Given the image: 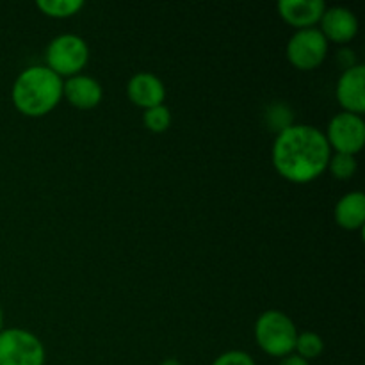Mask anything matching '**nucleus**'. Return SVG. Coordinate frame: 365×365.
Listing matches in <instances>:
<instances>
[{
  "label": "nucleus",
  "mask_w": 365,
  "mask_h": 365,
  "mask_svg": "<svg viewBox=\"0 0 365 365\" xmlns=\"http://www.w3.org/2000/svg\"><path fill=\"white\" fill-rule=\"evenodd\" d=\"M330 155L327 138L312 125H291L277 135L273 145L274 170L294 184H307L321 177Z\"/></svg>",
  "instance_id": "obj_1"
},
{
  "label": "nucleus",
  "mask_w": 365,
  "mask_h": 365,
  "mask_svg": "<svg viewBox=\"0 0 365 365\" xmlns=\"http://www.w3.org/2000/svg\"><path fill=\"white\" fill-rule=\"evenodd\" d=\"M63 78L46 66H31L13 84L14 107L29 118H39L56 109L63 98Z\"/></svg>",
  "instance_id": "obj_2"
},
{
  "label": "nucleus",
  "mask_w": 365,
  "mask_h": 365,
  "mask_svg": "<svg viewBox=\"0 0 365 365\" xmlns=\"http://www.w3.org/2000/svg\"><path fill=\"white\" fill-rule=\"evenodd\" d=\"M298 330L287 314L280 310H266L255 323V339L259 348L271 356H284L294 353Z\"/></svg>",
  "instance_id": "obj_3"
},
{
  "label": "nucleus",
  "mask_w": 365,
  "mask_h": 365,
  "mask_svg": "<svg viewBox=\"0 0 365 365\" xmlns=\"http://www.w3.org/2000/svg\"><path fill=\"white\" fill-rule=\"evenodd\" d=\"M46 68L61 78L78 75L89 59L88 43L77 34H61L46 46Z\"/></svg>",
  "instance_id": "obj_4"
},
{
  "label": "nucleus",
  "mask_w": 365,
  "mask_h": 365,
  "mask_svg": "<svg viewBox=\"0 0 365 365\" xmlns=\"http://www.w3.org/2000/svg\"><path fill=\"white\" fill-rule=\"evenodd\" d=\"M0 365H45V348L31 331L21 328L2 330Z\"/></svg>",
  "instance_id": "obj_5"
},
{
  "label": "nucleus",
  "mask_w": 365,
  "mask_h": 365,
  "mask_svg": "<svg viewBox=\"0 0 365 365\" xmlns=\"http://www.w3.org/2000/svg\"><path fill=\"white\" fill-rule=\"evenodd\" d=\"M328 53V41L319 29L310 27L296 31L287 43V59L294 68L310 71L323 64Z\"/></svg>",
  "instance_id": "obj_6"
},
{
  "label": "nucleus",
  "mask_w": 365,
  "mask_h": 365,
  "mask_svg": "<svg viewBox=\"0 0 365 365\" xmlns=\"http://www.w3.org/2000/svg\"><path fill=\"white\" fill-rule=\"evenodd\" d=\"M324 138L330 150H335V153L355 155L364 148L365 143V123L362 116L344 110L335 114L328 123Z\"/></svg>",
  "instance_id": "obj_7"
},
{
  "label": "nucleus",
  "mask_w": 365,
  "mask_h": 365,
  "mask_svg": "<svg viewBox=\"0 0 365 365\" xmlns=\"http://www.w3.org/2000/svg\"><path fill=\"white\" fill-rule=\"evenodd\" d=\"M337 100L344 113L362 114L365 110V68L355 64L342 71L337 82Z\"/></svg>",
  "instance_id": "obj_8"
},
{
  "label": "nucleus",
  "mask_w": 365,
  "mask_h": 365,
  "mask_svg": "<svg viewBox=\"0 0 365 365\" xmlns=\"http://www.w3.org/2000/svg\"><path fill=\"white\" fill-rule=\"evenodd\" d=\"M321 34L328 43H349L359 32V20L355 13L346 7H330L319 20Z\"/></svg>",
  "instance_id": "obj_9"
},
{
  "label": "nucleus",
  "mask_w": 365,
  "mask_h": 365,
  "mask_svg": "<svg viewBox=\"0 0 365 365\" xmlns=\"http://www.w3.org/2000/svg\"><path fill=\"white\" fill-rule=\"evenodd\" d=\"M127 95L134 106L143 109H152V107L163 106L166 98V88L163 81L152 73H135L127 84Z\"/></svg>",
  "instance_id": "obj_10"
},
{
  "label": "nucleus",
  "mask_w": 365,
  "mask_h": 365,
  "mask_svg": "<svg viewBox=\"0 0 365 365\" xmlns=\"http://www.w3.org/2000/svg\"><path fill=\"white\" fill-rule=\"evenodd\" d=\"M277 9L289 25L302 31L319 24L327 6L323 0H280Z\"/></svg>",
  "instance_id": "obj_11"
},
{
  "label": "nucleus",
  "mask_w": 365,
  "mask_h": 365,
  "mask_svg": "<svg viewBox=\"0 0 365 365\" xmlns=\"http://www.w3.org/2000/svg\"><path fill=\"white\" fill-rule=\"evenodd\" d=\"M63 96L77 109H93L102 102L103 89L89 75H73L63 82Z\"/></svg>",
  "instance_id": "obj_12"
},
{
  "label": "nucleus",
  "mask_w": 365,
  "mask_h": 365,
  "mask_svg": "<svg viewBox=\"0 0 365 365\" xmlns=\"http://www.w3.org/2000/svg\"><path fill=\"white\" fill-rule=\"evenodd\" d=\"M335 221L344 230H360L365 221L364 192L353 191L342 196L335 205Z\"/></svg>",
  "instance_id": "obj_13"
},
{
  "label": "nucleus",
  "mask_w": 365,
  "mask_h": 365,
  "mask_svg": "<svg viewBox=\"0 0 365 365\" xmlns=\"http://www.w3.org/2000/svg\"><path fill=\"white\" fill-rule=\"evenodd\" d=\"M36 7L50 18H70L84 7L82 0H38Z\"/></svg>",
  "instance_id": "obj_14"
},
{
  "label": "nucleus",
  "mask_w": 365,
  "mask_h": 365,
  "mask_svg": "<svg viewBox=\"0 0 365 365\" xmlns=\"http://www.w3.org/2000/svg\"><path fill=\"white\" fill-rule=\"evenodd\" d=\"M264 120H266L269 130H273L277 135L280 134L282 130L291 127V125H294V121H292V110L289 109L285 103H280V102L267 106L266 114H264Z\"/></svg>",
  "instance_id": "obj_15"
},
{
  "label": "nucleus",
  "mask_w": 365,
  "mask_h": 365,
  "mask_svg": "<svg viewBox=\"0 0 365 365\" xmlns=\"http://www.w3.org/2000/svg\"><path fill=\"white\" fill-rule=\"evenodd\" d=\"M324 349V342L323 339L319 337L317 334L314 331H303V334H298L296 337V346H294V351L296 355L302 356L303 360H314L323 353Z\"/></svg>",
  "instance_id": "obj_16"
},
{
  "label": "nucleus",
  "mask_w": 365,
  "mask_h": 365,
  "mask_svg": "<svg viewBox=\"0 0 365 365\" xmlns=\"http://www.w3.org/2000/svg\"><path fill=\"white\" fill-rule=\"evenodd\" d=\"M143 121H145V127L148 128L153 134H163L170 128L171 125V113L166 106H157L152 109H146L143 114Z\"/></svg>",
  "instance_id": "obj_17"
},
{
  "label": "nucleus",
  "mask_w": 365,
  "mask_h": 365,
  "mask_svg": "<svg viewBox=\"0 0 365 365\" xmlns=\"http://www.w3.org/2000/svg\"><path fill=\"white\" fill-rule=\"evenodd\" d=\"M327 170L334 175L339 180H348L356 173V159L355 155H348V153H334L330 155Z\"/></svg>",
  "instance_id": "obj_18"
},
{
  "label": "nucleus",
  "mask_w": 365,
  "mask_h": 365,
  "mask_svg": "<svg viewBox=\"0 0 365 365\" xmlns=\"http://www.w3.org/2000/svg\"><path fill=\"white\" fill-rule=\"evenodd\" d=\"M212 365H255V360L245 351H227L217 356Z\"/></svg>",
  "instance_id": "obj_19"
},
{
  "label": "nucleus",
  "mask_w": 365,
  "mask_h": 365,
  "mask_svg": "<svg viewBox=\"0 0 365 365\" xmlns=\"http://www.w3.org/2000/svg\"><path fill=\"white\" fill-rule=\"evenodd\" d=\"M339 56H341V63L344 64L346 70L355 66V52H353V50L344 48V50H341V53H339Z\"/></svg>",
  "instance_id": "obj_20"
},
{
  "label": "nucleus",
  "mask_w": 365,
  "mask_h": 365,
  "mask_svg": "<svg viewBox=\"0 0 365 365\" xmlns=\"http://www.w3.org/2000/svg\"><path fill=\"white\" fill-rule=\"evenodd\" d=\"M280 365H309V362H307V360H303L302 356L291 353V355H287V356H284V359H282Z\"/></svg>",
  "instance_id": "obj_21"
},
{
  "label": "nucleus",
  "mask_w": 365,
  "mask_h": 365,
  "mask_svg": "<svg viewBox=\"0 0 365 365\" xmlns=\"http://www.w3.org/2000/svg\"><path fill=\"white\" fill-rule=\"evenodd\" d=\"M160 365H182V364L178 362V360H175V359H168V360H164V362Z\"/></svg>",
  "instance_id": "obj_22"
},
{
  "label": "nucleus",
  "mask_w": 365,
  "mask_h": 365,
  "mask_svg": "<svg viewBox=\"0 0 365 365\" xmlns=\"http://www.w3.org/2000/svg\"><path fill=\"white\" fill-rule=\"evenodd\" d=\"M2 324H4V314H2V309H0V331H2Z\"/></svg>",
  "instance_id": "obj_23"
}]
</instances>
